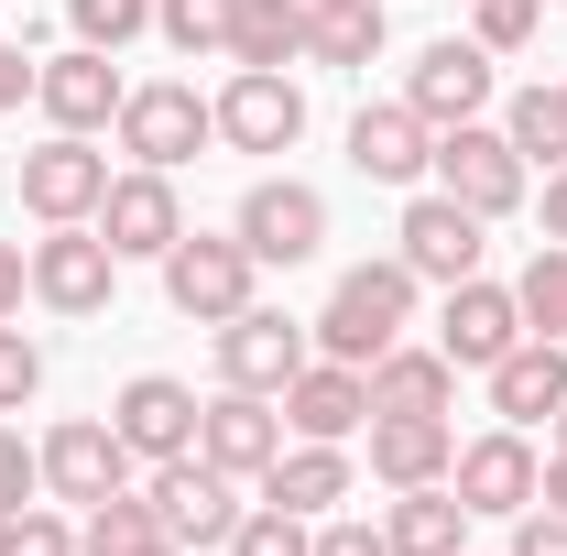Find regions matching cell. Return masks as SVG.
Wrapping results in <instances>:
<instances>
[{
  "label": "cell",
  "mask_w": 567,
  "mask_h": 556,
  "mask_svg": "<svg viewBox=\"0 0 567 556\" xmlns=\"http://www.w3.org/2000/svg\"><path fill=\"white\" fill-rule=\"evenodd\" d=\"M415 262L393 251V262H360V274H339V295H328V317H317V360H350V371H371L382 349L415 328Z\"/></svg>",
  "instance_id": "1"
},
{
  "label": "cell",
  "mask_w": 567,
  "mask_h": 556,
  "mask_svg": "<svg viewBox=\"0 0 567 556\" xmlns=\"http://www.w3.org/2000/svg\"><path fill=\"white\" fill-rule=\"evenodd\" d=\"M251 295H262V262L240 251V229H186V240L164 251V306L197 317V328H229Z\"/></svg>",
  "instance_id": "2"
},
{
  "label": "cell",
  "mask_w": 567,
  "mask_h": 556,
  "mask_svg": "<svg viewBox=\"0 0 567 556\" xmlns=\"http://www.w3.org/2000/svg\"><path fill=\"white\" fill-rule=\"evenodd\" d=\"M110 132H121V153H132V164L175 175V164H197V153L218 142V99H197L186 76H142L132 99H121V121H110Z\"/></svg>",
  "instance_id": "3"
},
{
  "label": "cell",
  "mask_w": 567,
  "mask_h": 556,
  "mask_svg": "<svg viewBox=\"0 0 567 556\" xmlns=\"http://www.w3.org/2000/svg\"><path fill=\"white\" fill-rule=\"evenodd\" d=\"M425 175H436L470 218H513V208H524V186H535V164L513 153L502 121H458V132H436V164H425Z\"/></svg>",
  "instance_id": "4"
},
{
  "label": "cell",
  "mask_w": 567,
  "mask_h": 556,
  "mask_svg": "<svg viewBox=\"0 0 567 556\" xmlns=\"http://www.w3.org/2000/svg\"><path fill=\"white\" fill-rule=\"evenodd\" d=\"M33 459H44V502H66V513L110 502V491H132V470H142L132 447H121V425H110V415H66Z\"/></svg>",
  "instance_id": "5"
},
{
  "label": "cell",
  "mask_w": 567,
  "mask_h": 556,
  "mask_svg": "<svg viewBox=\"0 0 567 556\" xmlns=\"http://www.w3.org/2000/svg\"><path fill=\"white\" fill-rule=\"evenodd\" d=\"M121 262H164L175 240H186V197H175V175H153V164H132V175H110V197H99V218H87Z\"/></svg>",
  "instance_id": "6"
},
{
  "label": "cell",
  "mask_w": 567,
  "mask_h": 556,
  "mask_svg": "<svg viewBox=\"0 0 567 556\" xmlns=\"http://www.w3.org/2000/svg\"><path fill=\"white\" fill-rule=\"evenodd\" d=\"M142 491H153V513H164V535H175L186 556H197V546H229V524L251 513V502H240V481H229V470H208L197 447H186V459H164V470H153Z\"/></svg>",
  "instance_id": "7"
},
{
  "label": "cell",
  "mask_w": 567,
  "mask_h": 556,
  "mask_svg": "<svg viewBox=\"0 0 567 556\" xmlns=\"http://www.w3.org/2000/svg\"><path fill=\"white\" fill-rule=\"evenodd\" d=\"M197 459L229 470V481H262L284 459V404L274 393H240V382H218L208 404H197Z\"/></svg>",
  "instance_id": "8"
},
{
  "label": "cell",
  "mask_w": 567,
  "mask_h": 556,
  "mask_svg": "<svg viewBox=\"0 0 567 556\" xmlns=\"http://www.w3.org/2000/svg\"><path fill=\"white\" fill-rule=\"evenodd\" d=\"M218 142L229 153H295L306 142V87L284 66H229V87H218Z\"/></svg>",
  "instance_id": "9"
},
{
  "label": "cell",
  "mask_w": 567,
  "mask_h": 556,
  "mask_svg": "<svg viewBox=\"0 0 567 556\" xmlns=\"http://www.w3.org/2000/svg\"><path fill=\"white\" fill-rule=\"evenodd\" d=\"M404 110H415L425 132H458V121H481V110H492V44H470V33L425 44L415 66H404Z\"/></svg>",
  "instance_id": "10"
},
{
  "label": "cell",
  "mask_w": 567,
  "mask_h": 556,
  "mask_svg": "<svg viewBox=\"0 0 567 556\" xmlns=\"http://www.w3.org/2000/svg\"><path fill=\"white\" fill-rule=\"evenodd\" d=\"M229 229H240V251H251V262H317V251H328V197H317V186H295V175H262V186L240 197Z\"/></svg>",
  "instance_id": "11"
},
{
  "label": "cell",
  "mask_w": 567,
  "mask_h": 556,
  "mask_svg": "<svg viewBox=\"0 0 567 556\" xmlns=\"http://www.w3.org/2000/svg\"><path fill=\"white\" fill-rule=\"evenodd\" d=\"M535 481H546V459H535V436H524V425L470 436V447H458V470H447V491L470 502V524H481V513H492V524H513V513L535 502Z\"/></svg>",
  "instance_id": "12"
},
{
  "label": "cell",
  "mask_w": 567,
  "mask_h": 556,
  "mask_svg": "<svg viewBox=\"0 0 567 556\" xmlns=\"http://www.w3.org/2000/svg\"><path fill=\"white\" fill-rule=\"evenodd\" d=\"M110 197V153L87 132H55L44 153H22V208L44 218V229H76V218H99Z\"/></svg>",
  "instance_id": "13"
},
{
  "label": "cell",
  "mask_w": 567,
  "mask_h": 556,
  "mask_svg": "<svg viewBox=\"0 0 567 556\" xmlns=\"http://www.w3.org/2000/svg\"><path fill=\"white\" fill-rule=\"evenodd\" d=\"M110 284H121V251H110L87 218L33 240V306H55V317H99V306H110Z\"/></svg>",
  "instance_id": "14"
},
{
  "label": "cell",
  "mask_w": 567,
  "mask_h": 556,
  "mask_svg": "<svg viewBox=\"0 0 567 556\" xmlns=\"http://www.w3.org/2000/svg\"><path fill=\"white\" fill-rule=\"evenodd\" d=\"M513 339H535V328H524V295H513V284H492V274L447 284V306H436V349H447L458 371H492Z\"/></svg>",
  "instance_id": "15"
},
{
  "label": "cell",
  "mask_w": 567,
  "mask_h": 556,
  "mask_svg": "<svg viewBox=\"0 0 567 556\" xmlns=\"http://www.w3.org/2000/svg\"><path fill=\"white\" fill-rule=\"evenodd\" d=\"M306 360H317V349H306V328H295L284 306H262V295L218 328V382H240V393H284Z\"/></svg>",
  "instance_id": "16"
},
{
  "label": "cell",
  "mask_w": 567,
  "mask_h": 556,
  "mask_svg": "<svg viewBox=\"0 0 567 556\" xmlns=\"http://www.w3.org/2000/svg\"><path fill=\"white\" fill-rule=\"evenodd\" d=\"M481 229H492V218H470L447 186H425V197H404V229H393V240H404L415 284H470V274H481V251H492Z\"/></svg>",
  "instance_id": "17"
},
{
  "label": "cell",
  "mask_w": 567,
  "mask_h": 556,
  "mask_svg": "<svg viewBox=\"0 0 567 556\" xmlns=\"http://www.w3.org/2000/svg\"><path fill=\"white\" fill-rule=\"evenodd\" d=\"M33 99H44L55 132H110L121 99H132V76H121V55H99V44H66V55H44Z\"/></svg>",
  "instance_id": "18"
},
{
  "label": "cell",
  "mask_w": 567,
  "mask_h": 556,
  "mask_svg": "<svg viewBox=\"0 0 567 556\" xmlns=\"http://www.w3.org/2000/svg\"><path fill=\"white\" fill-rule=\"evenodd\" d=\"M110 425H121V447H132L142 470H164V459L197 447V393H186L175 371H132L121 404H110Z\"/></svg>",
  "instance_id": "19"
},
{
  "label": "cell",
  "mask_w": 567,
  "mask_h": 556,
  "mask_svg": "<svg viewBox=\"0 0 567 556\" xmlns=\"http://www.w3.org/2000/svg\"><path fill=\"white\" fill-rule=\"evenodd\" d=\"M274 404H284V425H295V436H328V447H350L360 425H371V371H350V360H306Z\"/></svg>",
  "instance_id": "20"
},
{
  "label": "cell",
  "mask_w": 567,
  "mask_h": 556,
  "mask_svg": "<svg viewBox=\"0 0 567 556\" xmlns=\"http://www.w3.org/2000/svg\"><path fill=\"white\" fill-rule=\"evenodd\" d=\"M481 382H492V415L535 436V425H557V404H567V349L557 339H513Z\"/></svg>",
  "instance_id": "21"
},
{
  "label": "cell",
  "mask_w": 567,
  "mask_h": 556,
  "mask_svg": "<svg viewBox=\"0 0 567 556\" xmlns=\"http://www.w3.org/2000/svg\"><path fill=\"white\" fill-rule=\"evenodd\" d=\"M458 470V425L447 415H371V481L382 491H425Z\"/></svg>",
  "instance_id": "22"
},
{
  "label": "cell",
  "mask_w": 567,
  "mask_h": 556,
  "mask_svg": "<svg viewBox=\"0 0 567 556\" xmlns=\"http://www.w3.org/2000/svg\"><path fill=\"white\" fill-rule=\"evenodd\" d=\"M350 164L371 175V186H415L425 164H436V132H425L404 99H371V110L350 121Z\"/></svg>",
  "instance_id": "23"
},
{
  "label": "cell",
  "mask_w": 567,
  "mask_h": 556,
  "mask_svg": "<svg viewBox=\"0 0 567 556\" xmlns=\"http://www.w3.org/2000/svg\"><path fill=\"white\" fill-rule=\"evenodd\" d=\"M447 404H458V360H447V349L393 339L371 360V415H447Z\"/></svg>",
  "instance_id": "24"
},
{
  "label": "cell",
  "mask_w": 567,
  "mask_h": 556,
  "mask_svg": "<svg viewBox=\"0 0 567 556\" xmlns=\"http://www.w3.org/2000/svg\"><path fill=\"white\" fill-rule=\"evenodd\" d=\"M262 502L306 513V524H328V513L350 502V447H328V436H295L274 470H262Z\"/></svg>",
  "instance_id": "25"
},
{
  "label": "cell",
  "mask_w": 567,
  "mask_h": 556,
  "mask_svg": "<svg viewBox=\"0 0 567 556\" xmlns=\"http://www.w3.org/2000/svg\"><path fill=\"white\" fill-rule=\"evenodd\" d=\"M458 535H470V502H458L447 481L393 491V513H382V546L393 556H458Z\"/></svg>",
  "instance_id": "26"
},
{
  "label": "cell",
  "mask_w": 567,
  "mask_h": 556,
  "mask_svg": "<svg viewBox=\"0 0 567 556\" xmlns=\"http://www.w3.org/2000/svg\"><path fill=\"white\" fill-rule=\"evenodd\" d=\"M306 33H317V0H240L229 66H306Z\"/></svg>",
  "instance_id": "27"
},
{
  "label": "cell",
  "mask_w": 567,
  "mask_h": 556,
  "mask_svg": "<svg viewBox=\"0 0 567 556\" xmlns=\"http://www.w3.org/2000/svg\"><path fill=\"white\" fill-rule=\"evenodd\" d=\"M153 546H175L164 513H153V491H110V502L76 513V556H153Z\"/></svg>",
  "instance_id": "28"
},
{
  "label": "cell",
  "mask_w": 567,
  "mask_h": 556,
  "mask_svg": "<svg viewBox=\"0 0 567 556\" xmlns=\"http://www.w3.org/2000/svg\"><path fill=\"white\" fill-rule=\"evenodd\" d=\"M306 55L360 76L371 55H382V0H317V33H306Z\"/></svg>",
  "instance_id": "29"
},
{
  "label": "cell",
  "mask_w": 567,
  "mask_h": 556,
  "mask_svg": "<svg viewBox=\"0 0 567 556\" xmlns=\"http://www.w3.org/2000/svg\"><path fill=\"white\" fill-rule=\"evenodd\" d=\"M502 132H513V153H524V164H567V76H546V87H513Z\"/></svg>",
  "instance_id": "30"
},
{
  "label": "cell",
  "mask_w": 567,
  "mask_h": 556,
  "mask_svg": "<svg viewBox=\"0 0 567 556\" xmlns=\"http://www.w3.org/2000/svg\"><path fill=\"white\" fill-rule=\"evenodd\" d=\"M229 22H240V0H153V33L175 55H229Z\"/></svg>",
  "instance_id": "31"
},
{
  "label": "cell",
  "mask_w": 567,
  "mask_h": 556,
  "mask_svg": "<svg viewBox=\"0 0 567 556\" xmlns=\"http://www.w3.org/2000/svg\"><path fill=\"white\" fill-rule=\"evenodd\" d=\"M513 295H524V328L567 349V240H546V251L524 262V284H513Z\"/></svg>",
  "instance_id": "32"
},
{
  "label": "cell",
  "mask_w": 567,
  "mask_h": 556,
  "mask_svg": "<svg viewBox=\"0 0 567 556\" xmlns=\"http://www.w3.org/2000/svg\"><path fill=\"white\" fill-rule=\"evenodd\" d=\"M229 556H317V524L284 513V502H251V513L229 524Z\"/></svg>",
  "instance_id": "33"
},
{
  "label": "cell",
  "mask_w": 567,
  "mask_h": 556,
  "mask_svg": "<svg viewBox=\"0 0 567 556\" xmlns=\"http://www.w3.org/2000/svg\"><path fill=\"white\" fill-rule=\"evenodd\" d=\"M0 556H76L66 502H22V513H0Z\"/></svg>",
  "instance_id": "34"
},
{
  "label": "cell",
  "mask_w": 567,
  "mask_h": 556,
  "mask_svg": "<svg viewBox=\"0 0 567 556\" xmlns=\"http://www.w3.org/2000/svg\"><path fill=\"white\" fill-rule=\"evenodd\" d=\"M76 44H99V55H121L132 33H153V0H66Z\"/></svg>",
  "instance_id": "35"
},
{
  "label": "cell",
  "mask_w": 567,
  "mask_h": 556,
  "mask_svg": "<svg viewBox=\"0 0 567 556\" xmlns=\"http://www.w3.org/2000/svg\"><path fill=\"white\" fill-rule=\"evenodd\" d=\"M535 22H546V0H481V11H470V44L524 55V44H535Z\"/></svg>",
  "instance_id": "36"
},
{
  "label": "cell",
  "mask_w": 567,
  "mask_h": 556,
  "mask_svg": "<svg viewBox=\"0 0 567 556\" xmlns=\"http://www.w3.org/2000/svg\"><path fill=\"white\" fill-rule=\"evenodd\" d=\"M33 393H44V349H33L11 317H0V415H22Z\"/></svg>",
  "instance_id": "37"
},
{
  "label": "cell",
  "mask_w": 567,
  "mask_h": 556,
  "mask_svg": "<svg viewBox=\"0 0 567 556\" xmlns=\"http://www.w3.org/2000/svg\"><path fill=\"white\" fill-rule=\"evenodd\" d=\"M22 502H44V459L22 447V425H0V513H22Z\"/></svg>",
  "instance_id": "38"
},
{
  "label": "cell",
  "mask_w": 567,
  "mask_h": 556,
  "mask_svg": "<svg viewBox=\"0 0 567 556\" xmlns=\"http://www.w3.org/2000/svg\"><path fill=\"white\" fill-rule=\"evenodd\" d=\"M513 556H567V513L524 502V513H513Z\"/></svg>",
  "instance_id": "39"
},
{
  "label": "cell",
  "mask_w": 567,
  "mask_h": 556,
  "mask_svg": "<svg viewBox=\"0 0 567 556\" xmlns=\"http://www.w3.org/2000/svg\"><path fill=\"white\" fill-rule=\"evenodd\" d=\"M317 556H393V546H382V524H339V513H328V524H317Z\"/></svg>",
  "instance_id": "40"
},
{
  "label": "cell",
  "mask_w": 567,
  "mask_h": 556,
  "mask_svg": "<svg viewBox=\"0 0 567 556\" xmlns=\"http://www.w3.org/2000/svg\"><path fill=\"white\" fill-rule=\"evenodd\" d=\"M22 295H33V251L0 240V317H22Z\"/></svg>",
  "instance_id": "41"
},
{
  "label": "cell",
  "mask_w": 567,
  "mask_h": 556,
  "mask_svg": "<svg viewBox=\"0 0 567 556\" xmlns=\"http://www.w3.org/2000/svg\"><path fill=\"white\" fill-rule=\"evenodd\" d=\"M33 76H44V66H33L22 44H0V110H22V99H33Z\"/></svg>",
  "instance_id": "42"
},
{
  "label": "cell",
  "mask_w": 567,
  "mask_h": 556,
  "mask_svg": "<svg viewBox=\"0 0 567 556\" xmlns=\"http://www.w3.org/2000/svg\"><path fill=\"white\" fill-rule=\"evenodd\" d=\"M535 218H546V240H567V164H546V208Z\"/></svg>",
  "instance_id": "43"
},
{
  "label": "cell",
  "mask_w": 567,
  "mask_h": 556,
  "mask_svg": "<svg viewBox=\"0 0 567 556\" xmlns=\"http://www.w3.org/2000/svg\"><path fill=\"white\" fill-rule=\"evenodd\" d=\"M535 502H546V513H567V447L546 459V481H535Z\"/></svg>",
  "instance_id": "44"
},
{
  "label": "cell",
  "mask_w": 567,
  "mask_h": 556,
  "mask_svg": "<svg viewBox=\"0 0 567 556\" xmlns=\"http://www.w3.org/2000/svg\"><path fill=\"white\" fill-rule=\"evenodd\" d=\"M557 447H567V404H557Z\"/></svg>",
  "instance_id": "45"
},
{
  "label": "cell",
  "mask_w": 567,
  "mask_h": 556,
  "mask_svg": "<svg viewBox=\"0 0 567 556\" xmlns=\"http://www.w3.org/2000/svg\"><path fill=\"white\" fill-rule=\"evenodd\" d=\"M153 556H186V546H153Z\"/></svg>",
  "instance_id": "46"
},
{
  "label": "cell",
  "mask_w": 567,
  "mask_h": 556,
  "mask_svg": "<svg viewBox=\"0 0 567 556\" xmlns=\"http://www.w3.org/2000/svg\"><path fill=\"white\" fill-rule=\"evenodd\" d=\"M557 11H567V0H557Z\"/></svg>",
  "instance_id": "47"
}]
</instances>
